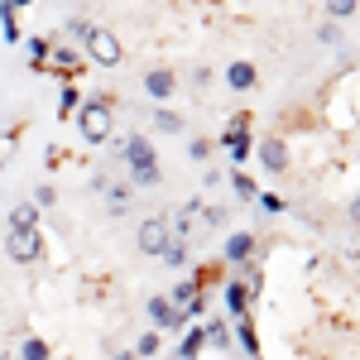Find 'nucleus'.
Masks as SVG:
<instances>
[{"mask_svg":"<svg viewBox=\"0 0 360 360\" xmlns=\"http://www.w3.org/2000/svg\"><path fill=\"white\" fill-rule=\"evenodd\" d=\"M231 188H236L240 197H255V183H250L245 173H231Z\"/></svg>","mask_w":360,"mask_h":360,"instance_id":"25","label":"nucleus"},{"mask_svg":"<svg viewBox=\"0 0 360 360\" xmlns=\"http://www.w3.org/2000/svg\"><path fill=\"white\" fill-rule=\"evenodd\" d=\"M5 255H10L15 264H34V259L44 255L39 231H10V236H5Z\"/></svg>","mask_w":360,"mask_h":360,"instance_id":"4","label":"nucleus"},{"mask_svg":"<svg viewBox=\"0 0 360 360\" xmlns=\"http://www.w3.org/2000/svg\"><path fill=\"white\" fill-rule=\"evenodd\" d=\"M255 82H259L255 63H226V86H236V91H250Z\"/></svg>","mask_w":360,"mask_h":360,"instance_id":"10","label":"nucleus"},{"mask_svg":"<svg viewBox=\"0 0 360 360\" xmlns=\"http://www.w3.org/2000/svg\"><path fill=\"white\" fill-rule=\"evenodd\" d=\"M188 154H193V159H207V154H212V144H207V139H193V144H188Z\"/></svg>","mask_w":360,"mask_h":360,"instance_id":"30","label":"nucleus"},{"mask_svg":"<svg viewBox=\"0 0 360 360\" xmlns=\"http://www.w3.org/2000/svg\"><path fill=\"white\" fill-rule=\"evenodd\" d=\"M20 356H25V360H49V346H44L39 336H29L25 346H20Z\"/></svg>","mask_w":360,"mask_h":360,"instance_id":"22","label":"nucleus"},{"mask_svg":"<svg viewBox=\"0 0 360 360\" xmlns=\"http://www.w3.org/2000/svg\"><path fill=\"white\" fill-rule=\"evenodd\" d=\"M159 259H164L168 269H188V259H193V255H188V240H168V245L159 250Z\"/></svg>","mask_w":360,"mask_h":360,"instance_id":"15","label":"nucleus"},{"mask_svg":"<svg viewBox=\"0 0 360 360\" xmlns=\"http://www.w3.org/2000/svg\"><path fill=\"white\" fill-rule=\"evenodd\" d=\"M44 68H53V72H63V77H77L86 68V58L77 53V49H68V44H49V58H44Z\"/></svg>","mask_w":360,"mask_h":360,"instance_id":"6","label":"nucleus"},{"mask_svg":"<svg viewBox=\"0 0 360 360\" xmlns=\"http://www.w3.org/2000/svg\"><path fill=\"white\" fill-rule=\"evenodd\" d=\"M255 202H259L264 212H283V197H274V193H255Z\"/></svg>","mask_w":360,"mask_h":360,"instance_id":"26","label":"nucleus"},{"mask_svg":"<svg viewBox=\"0 0 360 360\" xmlns=\"http://www.w3.org/2000/svg\"><path fill=\"white\" fill-rule=\"evenodd\" d=\"M120 159L130 164V183L135 188H154L164 173H159V159H154V144L144 135H125L120 139Z\"/></svg>","mask_w":360,"mask_h":360,"instance_id":"1","label":"nucleus"},{"mask_svg":"<svg viewBox=\"0 0 360 360\" xmlns=\"http://www.w3.org/2000/svg\"><path fill=\"white\" fill-rule=\"evenodd\" d=\"M115 360H135V356H130V351H120V356H115Z\"/></svg>","mask_w":360,"mask_h":360,"instance_id":"34","label":"nucleus"},{"mask_svg":"<svg viewBox=\"0 0 360 360\" xmlns=\"http://www.w3.org/2000/svg\"><path fill=\"white\" fill-rule=\"evenodd\" d=\"M202 346H207V341H202V332H188V336H183V346H178V360H193Z\"/></svg>","mask_w":360,"mask_h":360,"instance_id":"21","label":"nucleus"},{"mask_svg":"<svg viewBox=\"0 0 360 360\" xmlns=\"http://www.w3.org/2000/svg\"><path fill=\"white\" fill-rule=\"evenodd\" d=\"M130 207V188H111V212H125Z\"/></svg>","mask_w":360,"mask_h":360,"instance_id":"27","label":"nucleus"},{"mask_svg":"<svg viewBox=\"0 0 360 360\" xmlns=\"http://www.w3.org/2000/svg\"><path fill=\"white\" fill-rule=\"evenodd\" d=\"M226 221V207H207V226H221Z\"/></svg>","mask_w":360,"mask_h":360,"instance_id":"31","label":"nucleus"},{"mask_svg":"<svg viewBox=\"0 0 360 360\" xmlns=\"http://www.w3.org/2000/svg\"><path fill=\"white\" fill-rule=\"evenodd\" d=\"M250 255H255V236H250V231H236V236H226V259H231V264H245Z\"/></svg>","mask_w":360,"mask_h":360,"instance_id":"12","label":"nucleus"},{"mask_svg":"<svg viewBox=\"0 0 360 360\" xmlns=\"http://www.w3.org/2000/svg\"><path fill=\"white\" fill-rule=\"evenodd\" d=\"M255 154L264 159V168H274V173H283V168H288V144H283V139H264Z\"/></svg>","mask_w":360,"mask_h":360,"instance_id":"11","label":"nucleus"},{"mask_svg":"<svg viewBox=\"0 0 360 360\" xmlns=\"http://www.w3.org/2000/svg\"><path fill=\"white\" fill-rule=\"evenodd\" d=\"M236 332H240V346H245L250 356H259V336H255V327H250V317H240V322H236Z\"/></svg>","mask_w":360,"mask_h":360,"instance_id":"17","label":"nucleus"},{"mask_svg":"<svg viewBox=\"0 0 360 360\" xmlns=\"http://www.w3.org/2000/svg\"><path fill=\"white\" fill-rule=\"evenodd\" d=\"M29 58L44 63V58H49V39H29Z\"/></svg>","mask_w":360,"mask_h":360,"instance_id":"28","label":"nucleus"},{"mask_svg":"<svg viewBox=\"0 0 360 360\" xmlns=\"http://www.w3.org/2000/svg\"><path fill=\"white\" fill-rule=\"evenodd\" d=\"M168 240H173V236H168V221H164V217H149V221H139L135 245L144 250V255H159V250H164Z\"/></svg>","mask_w":360,"mask_h":360,"instance_id":"5","label":"nucleus"},{"mask_svg":"<svg viewBox=\"0 0 360 360\" xmlns=\"http://www.w3.org/2000/svg\"><path fill=\"white\" fill-rule=\"evenodd\" d=\"M149 317H154L159 327H168V332H178V327L188 322V312H173V303H168V298H149Z\"/></svg>","mask_w":360,"mask_h":360,"instance_id":"9","label":"nucleus"},{"mask_svg":"<svg viewBox=\"0 0 360 360\" xmlns=\"http://www.w3.org/2000/svg\"><path fill=\"white\" fill-rule=\"evenodd\" d=\"M221 144L236 154V159H250V154H255V144H250V115H236V120L226 125V139H221Z\"/></svg>","mask_w":360,"mask_h":360,"instance_id":"8","label":"nucleus"},{"mask_svg":"<svg viewBox=\"0 0 360 360\" xmlns=\"http://www.w3.org/2000/svg\"><path fill=\"white\" fill-rule=\"evenodd\" d=\"M356 5H360V0H327V10H332L336 20H351V15H356Z\"/></svg>","mask_w":360,"mask_h":360,"instance_id":"23","label":"nucleus"},{"mask_svg":"<svg viewBox=\"0 0 360 360\" xmlns=\"http://www.w3.org/2000/svg\"><path fill=\"white\" fill-rule=\"evenodd\" d=\"M77 106H82V96H77V86L68 82V86H63V96H58V115H72Z\"/></svg>","mask_w":360,"mask_h":360,"instance_id":"18","label":"nucleus"},{"mask_svg":"<svg viewBox=\"0 0 360 360\" xmlns=\"http://www.w3.org/2000/svg\"><path fill=\"white\" fill-rule=\"evenodd\" d=\"M5 154H10V139H0V159H5Z\"/></svg>","mask_w":360,"mask_h":360,"instance_id":"33","label":"nucleus"},{"mask_svg":"<svg viewBox=\"0 0 360 360\" xmlns=\"http://www.w3.org/2000/svg\"><path fill=\"white\" fill-rule=\"evenodd\" d=\"M0 25H5V39H10V44L20 39V25H15V10H10V0H0Z\"/></svg>","mask_w":360,"mask_h":360,"instance_id":"19","label":"nucleus"},{"mask_svg":"<svg viewBox=\"0 0 360 360\" xmlns=\"http://www.w3.org/2000/svg\"><path fill=\"white\" fill-rule=\"evenodd\" d=\"M154 130H164V135H178V130H183V115H173V111H154Z\"/></svg>","mask_w":360,"mask_h":360,"instance_id":"16","label":"nucleus"},{"mask_svg":"<svg viewBox=\"0 0 360 360\" xmlns=\"http://www.w3.org/2000/svg\"><path fill=\"white\" fill-rule=\"evenodd\" d=\"M86 29H91V20H68V39H86Z\"/></svg>","mask_w":360,"mask_h":360,"instance_id":"29","label":"nucleus"},{"mask_svg":"<svg viewBox=\"0 0 360 360\" xmlns=\"http://www.w3.org/2000/svg\"><path fill=\"white\" fill-rule=\"evenodd\" d=\"M159 346H164V341H159V332H144V336H139V346H135V356H154Z\"/></svg>","mask_w":360,"mask_h":360,"instance_id":"24","label":"nucleus"},{"mask_svg":"<svg viewBox=\"0 0 360 360\" xmlns=\"http://www.w3.org/2000/svg\"><path fill=\"white\" fill-rule=\"evenodd\" d=\"M202 341H207V346H226V341H231L226 322H212V327H202Z\"/></svg>","mask_w":360,"mask_h":360,"instance_id":"20","label":"nucleus"},{"mask_svg":"<svg viewBox=\"0 0 360 360\" xmlns=\"http://www.w3.org/2000/svg\"><path fill=\"white\" fill-rule=\"evenodd\" d=\"M10 231H39V207L34 202H20L10 212Z\"/></svg>","mask_w":360,"mask_h":360,"instance_id":"14","label":"nucleus"},{"mask_svg":"<svg viewBox=\"0 0 360 360\" xmlns=\"http://www.w3.org/2000/svg\"><path fill=\"white\" fill-rule=\"evenodd\" d=\"M111 120H115L111 96H91V101L77 106V130H82L86 144H106L111 139Z\"/></svg>","mask_w":360,"mask_h":360,"instance_id":"2","label":"nucleus"},{"mask_svg":"<svg viewBox=\"0 0 360 360\" xmlns=\"http://www.w3.org/2000/svg\"><path fill=\"white\" fill-rule=\"evenodd\" d=\"M25 5H34V0H10V10H25Z\"/></svg>","mask_w":360,"mask_h":360,"instance_id":"32","label":"nucleus"},{"mask_svg":"<svg viewBox=\"0 0 360 360\" xmlns=\"http://www.w3.org/2000/svg\"><path fill=\"white\" fill-rule=\"evenodd\" d=\"M144 91H149V101H168L178 91V72L173 68H149L144 72Z\"/></svg>","mask_w":360,"mask_h":360,"instance_id":"7","label":"nucleus"},{"mask_svg":"<svg viewBox=\"0 0 360 360\" xmlns=\"http://www.w3.org/2000/svg\"><path fill=\"white\" fill-rule=\"evenodd\" d=\"M245 307H250V283H226V312L240 322V317H245Z\"/></svg>","mask_w":360,"mask_h":360,"instance_id":"13","label":"nucleus"},{"mask_svg":"<svg viewBox=\"0 0 360 360\" xmlns=\"http://www.w3.org/2000/svg\"><path fill=\"white\" fill-rule=\"evenodd\" d=\"M86 63H96V68H115L120 58H125V49H120V39H115L106 25H91L86 29Z\"/></svg>","mask_w":360,"mask_h":360,"instance_id":"3","label":"nucleus"}]
</instances>
